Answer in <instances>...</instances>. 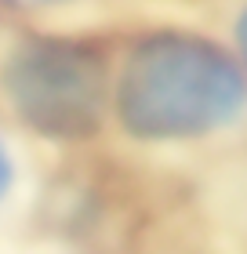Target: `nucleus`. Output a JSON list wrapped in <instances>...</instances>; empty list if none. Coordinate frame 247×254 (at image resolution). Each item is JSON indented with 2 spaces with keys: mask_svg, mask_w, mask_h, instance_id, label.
<instances>
[{
  "mask_svg": "<svg viewBox=\"0 0 247 254\" xmlns=\"http://www.w3.org/2000/svg\"><path fill=\"white\" fill-rule=\"evenodd\" d=\"M233 40H237V59H240V65H244V73H247V4L240 7V15H237V22H233Z\"/></svg>",
  "mask_w": 247,
  "mask_h": 254,
  "instance_id": "nucleus-3",
  "label": "nucleus"
},
{
  "mask_svg": "<svg viewBox=\"0 0 247 254\" xmlns=\"http://www.w3.org/2000/svg\"><path fill=\"white\" fill-rule=\"evenodd\" d=\"M4 7H15V11H48V7H66V4H77V0H0Z\"/></svg>",
  "mask_w": 247,
  "mask_h": 254,
  "instance_id": "nucleus-4",
  "label": "nucleus"
},
{
  "mask_svg": "<svg viewBox=\"0 0 247 254\" xmlns=\"http://www.w3.org/2000/svg\"><path fill=\"white\" fill-rule=\"evenodd\" d=\"M11 186H15V164H11V153L4 149V142H0V200L11 192Z\"/></svg>",
  "mask_w": 247,
  "mask_h": 254,
  "instance_id": "nucleus-5",
  "label": "nucleus"
},
{
  "mask_svg": "<svg viewBox=\"0 0 247 254\" xmlns=\"http://www.w3.org/2000/svg\"><path fill=\"white\" fill-rule=\"evenodd\" d=\"M0 91L33 131L58 142L87 138L102 127L109 106V65L84 40L33 33L4 55Z\"/></svg>",
  "mask_w": 247,
  "mask_h": 254,
  "instance_id": "nucleus-2",
  "label": "nucleus"
},
{
  "mask_svg": "<svg viewBox=\"0 0 247 254\" xmlns=\"http://www.w3.org/2000/svg\"><path fill=\"white\" fill-rule=\"evenodd\" d=\"M109 102L127 134L189 142L233 127L247 113V73L237 51L196 29H146L109 76Z\"/></svg>",
  "mask_w": 247,
  "mask_h": 254,
  "instance_id": "nucleus-1",
  "label": "nucleus"
}]
</instances>
